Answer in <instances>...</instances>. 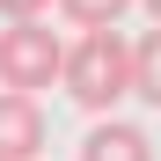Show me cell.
<instances>
[{
	"mask_svg": "<svg viewBox=\"0 0 161 161\" xmlns=\"http://www.w3.org/2000/svg\"><path fill=\"white\" fill-rule=\"evenodd\" d=\"M59 80H66V95L80 103V110L110 117L117 103L132 95V44H125L117 30H80V37L66 44V66H59Z\"/></svg>",
	"mask_w": 161,
	"mask_h": 161,
	"instance_id": "6da1fadb",
	"label": "cell"
},
{
	"mask_svg": "<svg viewBox=\"0 0 161 161\" xmlns=\"http://www.w3.org/2000/svg\"><path fill=\"white\" fill-rule=\"evenodd\" d=\"M59 66H66L59 30H44V22H8L0 30V95H30L37 103V88H51Z\"/></svg>",
	"mask_w": 161,
	"mask_h": 161,
	"instance_id": "7a4b0ae2",
	"label": "cell"
},
{
	"mask_svg": "<svg viewBox=\"0 0 161 161\" xmlns=\"http://www.w3.org/2000/svg\"><path fill=\"white\" fill-rule=\"evenodd\" d=\"M0 161H44V110L30 95H0Z\"/></svg>",
	"mask_w": 161,
	"mask_h": 161,
	"instance_id": "3957f363",
	"label": "cell"
},
{
	"mask_svg": "<svg viewBox=\"0 0 161 161\" xmlns=\"http://www.w3.org/2000/svg\"><path fill=\"white\" fill-rule=\"evenodd\" d=\"M80 161H154V147H147V132H139V125L103 117L88 139H80Z\"/></svg>",
	"mask_w": 161,
	"mask_h": 161,
	"instance_id": "277c9868",
	"label": "cell"
},
{
	"mask_svg": "<svg viewBox=\"0 0 161 161\" xmlns=\"http://www.w3.org/2000/svg\"><path fill=\"white\" fill-rule=\"evenodd\" d=\"M132 95L161 110V22H154L139 44H132Z\"/></svg>",
	"mask_w": 161,
	"mask_h": 161,
	"instance_id": "5b68a950",
	"label": "cell"
},
{
	"mask_svg": "<svg viewBox=\"0 0 161 161\" xmlns=\"http://www.w3.org/2000/svg\"><path fill=\"white\" fill-rule=\"evenodd\" d=\"M73 30H117V15L132 8V0H51Z\"/></svg>",
	"mask_w": 161,
	"mask_h": 161,
	"instance_id": "8992f818",
	"label": "cell"
},
{
	"mask_svg": "<svg viewBox=\"0 0 161 161\" xmlns=\"http://www.w3.org/2000/svg\"><path fill=\"white\" fill-rule=\"evenodd\" d=\"M44 8H51V0H0L8 22H44Z\"/></svg>",
	"mask_w": 161,
	"mask_h": 161,
	"instance_id": "52a82bcc",
	"label": "cell"
},
{
	"mask_svg": "<svg viewBox=\"0 0 161 161\" xmlns=\"http://www.w3.org/2000/svg\"><path fill=\"white\" fill-rule=\"evenodd\" d=\"M147 15H154V22H161V0H147Z\"/></svg>",
	"mask_w": 161,
	"mask_h": 161,
	"instance_id": "ba28073f",
	"label": "cell"
}]
</instances>
